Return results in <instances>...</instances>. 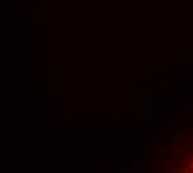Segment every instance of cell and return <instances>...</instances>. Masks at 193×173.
Here are the masks:
<instances>
[{
    "instance_id": "1",
    "label": "cell",
    "mask_w": 193,
    "mask_h": 173,
    "mask_svg": "<svg viewBox=\"0 0 193 173\" xmlns=\"http://www.w3.org/2000/svg\"><path fill=\"white\" fill-rule=\"evenodd\" d=\"M178 173H193V152L188 155V158L183 161V165L180 168Z\"/></svg>"
}]
</instances>
